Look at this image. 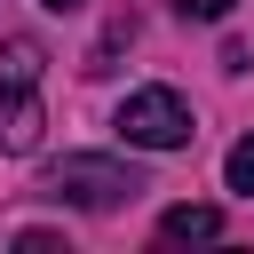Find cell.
<instances>
[{
  "label": "cell",
  "mask_w": 254,
  "mask_h": 254,
  "mask_svg": "<svg viewBox=\"0 0 254 254\" xmlns=\"http://www.w3.org/2000/svg\"><path fill=\"white\" fill-rule=\"evenodd\" d=\"M40 127H48V111H40V48L8 40L0 48V151L24 159L40 143Z\"/></svg>",
  "instance_id": "cell-1"
},
{
  "label": "cell",
  "mask_w": 254,
  "mask_h": 254,
  "mask_svg": "<svg viewBox=\"0 0 254 254\" xmlns=\"http://www.w3.org/2000/svg\"><path fill=\"white\" fill-rule=\"evenodd\" d=\"M135 190H143V175L119 167V159H95V151H71V159L48 167V198H64V206H79V214H111V206H127Z\"/></svg>",
  "instance_id": "cell-2"
},
{
  "label": "cell",
  "mask_w": 254,
  "mask_h": 254,
  "mask_svg": "<svg viewBox=\"0 0 254 254\" xmlns=\"http://www.w3.org/2000/svg\"><path fill=\"white\" fill-rule=\"evenodd\" d=\"M111 127H119L135 151H183V143L198 135V127H190V103H183L175 87H135Z\"/></svg>",
  "instance_id": "cell-3"
},
{
  "label": "cell",
  "mask_w": 254,
  "mask_h": 254,
  "mask_svg": "<svg viewBox=\"0 0 254 254\" xmlns=\"http://www.w3.org/2000/svg\"><path fill=\"white\" fill-rule=\"evenodd\" d=\"M159 238L167 246H206V238H222V214L214 206H167L159 214Z\"/></svg>",
  "instance_id": "cell-4"
},
{
  "label": "cell",
  "mask_w": 254,
  "mask_h": 254,
  "mask_svg": "<svg viewBox=\"0 0 254 254\" xmlns=\"http://www.w3.org/2000/svg\"><path fill=\"white\" fill-rule=\"evenodd\" d=\"M222 183H230L238 198H254V135H246V143H230V159H222Z\"/></svg>",
  "instance_id": "cell-5"
},
{
  "label": "cell",
  "mask_w": 254,
  "mask_h": 254,
  "mask_svg": "<svg viewBox=\"0 0 254 254\" xmlns=\"http://www.w3.org/2000/svg\"><path fill=\"white\" fill-rule=\"evenodd\" d=\"M175 8H183V16H198V24H222L238 0H175Z\"/></svg>",
  "instance_id": "cell-6"
},
{
  "label": "cell",
  "mask_w": 254,
  "mask_h": 254,
  "mask_svg": "<svg viewBox=\"0 0 254 254\" xmlns=\"http://www.w3.org/2000/svg\"><path fill=\"white\" fill-rule=\"evenodd\" d=\"M40 8H79V0H40Z\"/></svg>",
  "instance_id": "cell-7"
}]
</instances>
